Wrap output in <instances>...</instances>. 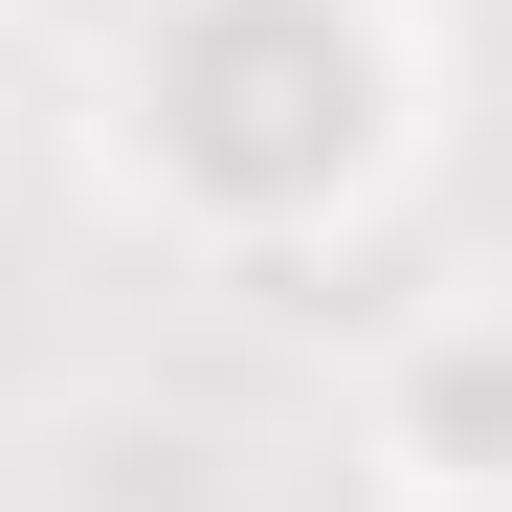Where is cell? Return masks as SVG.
Returning <instances> with one entry per match:
<instances>
[{"mask_svg": "<svg viewBox=\"0 0 512 512\" xmlns=\"http://www.w3.org/2000/svg\"><path fill=\"white\" fill-rule=\"evenodd\" d=\"M90 134H112L134 223L290 268L423 179V23L401 0H134L90 67Z\"/></svg>", "mask_w": 512, "mask_h": 512, "instance_id": "1", "label": "cell"}, {"mask_svg": "<svg viewBox=\"0 0 512 512\" xmlns=\"http://www.w3.org/2000/svg\"><path fill=\"white\" fill-rule=\"evenodd\" d=\"M379 490H512V334L468 290L379 357Z\"/></svg>", "mask_w": 512, "mask_h": 512, "instance_id": "2", "label": "cell"}, {"mask_svg": "<svg viewBox=\"0 0 512 512\" xmlns=\"http://www.w3.org/2000/svg\"><path fill=\"white\" fill-rule=\"evenodd\" d=\"M379 512H512V490H379Z\"/></svg>", "mask_w": 512, "mask_h": 512, "instance_id": "3", "label": "cell"}]
</instances>
